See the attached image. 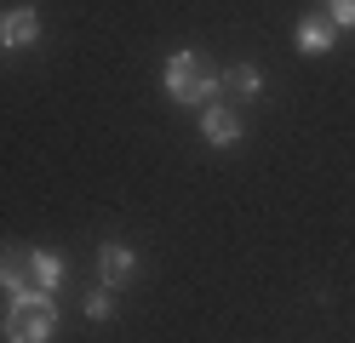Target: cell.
Here are the masks:
<instances>
[{"mask_svg": "<svg viewBox=\"0 0 355 343\" xmlns=\"http://www.w3.org/2000/svg\"><path fill=\"white\" fill-rule=\"evenodd\" d=\"M52 332H58V304H52V292H24V297H12L6 320H0V337H6V343H52Z\"/></svg>", "mask_w": 355, "mask_h": 343, "instance_id": "obj_1", "label": "cell"}, {"mask_svg": "<svg viewBox=\"0 0 355 343\" xmlns=\"http://www.w3.org/2000/svg\"><path fill=\"white\" fill-rule=\"evenodd\" d=\"M218 86H224V80L212 75V63L201 52H172L166 58V98L172 103H212Z\"/></svg>", "mask_w": 355, "mask_h": 343, "instance_id": "obj_2", "label": "cell"}, {"mask_svg": "<svg viewBox=\"0 0 355 343\" xmlns=\"http://www.w3.org/2000/svg\"><path fill=\"white\" fill-rule=\"evenodd\" d=\"M35 40H40V12L35 6H12L0 17V46H6V52H24Z\"/></svg>", "mask_w": 355, "mask_h": 343, "instance_id": "obj_3", "label": "cell"}, {"mask_svg": "<svg viewBox=\"0 0 355 343\" xmlns=\"http://www.w3.org/2000/svg\"><path fill=\"white\" fill-rule=\"evenodd\" d=\"M201 137H207L212 149L241 143V114H235V109H224V103H207V114H201Z\"/></svg>", "mask_w": 355, "mask_h": 343, "instance_id": "obj_4", "label": "cell"}, {"mask_svg": "<svg viewBox=\"0 0 355 343\" xmlns=\"http://www.w3.org/2000/svg\"><path fill=\"white\" fill-rule=\"evenodd\" d=\"M0 286H6L12 297L40 292V286H35V269H29V252H17V246H0Z\"/></svg>", "mask_w": 355, "mask_h": 343, "instance_id": "obj_5", "label": "cell"}, {"mask_svg": "<svg viewBox=\"0 0 355 343\" xmlns=\"http://www.w3.org/2000/svg\"><path fill=\"white\" fill-rule=\"evenodd\" d=\"M98 274H103V286L115 292V286H126L132 274H138V258H132L126 246H103L98 252Z\"/></svg>", "mask_w": 355, "mask_h": 343, "instance_id": "obj_6", "label": "cell"}, {"mask_svg": "<svg viewBox=\"0 0 355 343\" xmlns=\"http://www.w3.org/2000/svg\"><path fill=\"white\" fill-rule=\"evenodd\" d=\"M332 29H338V23H327V17H304V23H298V52H332V40H338Z\"/></svg>", "mask_w": 355, "mask_h": 343, "instance_id": "obj_7", "label": "cell"}, {"mask_svg": "<svg viewBox=\"0 0 355 343\" xmlns=\"http://www.w3.org/2000/svg\"><path fill=\"white\" fill-rule=\"evenodd\" d=\"M29 269H35V286L40 292H58V281H63V258H58V252H29Z\"/></svg>", "mask_w": 355, "mask_h": 343, "instance_id": "obj_8", "label": "cell"}, {"mask_svg": "<svg viewBox=\"0 0 355 343\" xmlns=\"http://www.w3.org/2000/svg\"><path fill=\"white\" fill-rule=\"evenodd\" d=\"M230 91H235V98H258V91H263V75H258L252 63H235V69H230Z\"/></svg>", "mask_w": 355, "mask_h": 343, "instance_id": "obj_9", "label": "cell"}, {"mask_svg": "<svg viewBox=\"0 0 355 343\" xmlns=\"http://www.w3.org/2000/svg\"><path fill=\"white\" fill-rule=\"evenodd\" d=\"M86 315H92V320H109V315H115V304H109V286L86 297Z\"/></svg>", "mask_w": 355, "mask_h": 343, "instance_id": "obj_10", "label": "cell"}, {"mask_svg": "<svg viewBox=\"0 0 355 343\" xmlns=\"http://www.w3.org/2000/svg\"><path fill=\"white\" fill-rule=\"evenodd\" d=\"M332 23H338V29H355V0H332Z\"/></svg>", "mask_w": 355, "mask_h": 343, "instance_id": "obj_11", "label": "cell"}]
</instances>
